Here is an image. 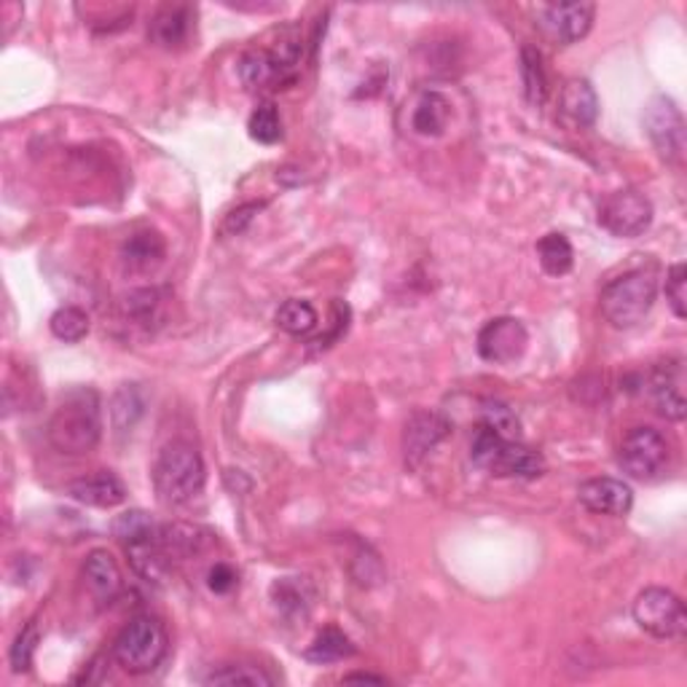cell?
I'll list each match as a JSON object with an SVG mask.
<instances>
[{"label":"cell","mask_w":687,"mask_h":687,"mask_svg":"<svg viewBox=\"0 0 687 687\" xmlns=\"http://www.w3.org/2000/svg\"><path fill=\"white\" fill-rule=\"evenodd\" d=\"M602 314L613 327H634L647 317L655 304V277L650 272H626L607 282L602 291Z\"/></svg>","instance_id":"cell-6"},{"label":"cell","mask_w":687,"mask_h":687,"mask_svg":"<svg viewBox=\"0 0 687 687\" xmlns=\"http://www.w3.org/2000/svg\"><path fill=\"white\" fill-rule=\"evenodd\" d=\"M481 414H484V422H481V425L492 427L494 433H499L503 438L511 441L522 438V422H518V416L513 414L505 403L484 401V411H481Z\"/></svg>","instance_id":"cell-32"},{"label":"cell","mask_w":687,"mask_h":687,"mask_svg":"<svg viewBox=\"0 0 687 687\" xmlns=\"http://www.w3.org/2000/svg\"><path fill=\"white\" fill-rule=\"evenodd\" d=\"M191 24H194V11L189 6H164L148 24V38L162 49H178L189 41Z\"/></svg>","instance_id":"cell-17"},{"label":"cell","mask_w":687,"mask_h":687,"mask_svg":"<svg viewBox=\"0 0 687 687\" xmlns=\"http://www.w3.org/2000/svg\"><path fill=\"white\" fill-rule=\"evenodd\" d=\"M49 327H51V333L60 339V342L79 344L81 339L89 333V317H87V312L79 310V306H62V310H57L54 314H51Z\"/></svg>","instance_id":"cell-30"},{"label":"cell","mask_w":687,"mask_h":687,"mask_svg":"<svg viewBox=\"0 0 687 687\" xmlns=\"http://www.w3.org/2000/svg\"><path fill=\"white\" fill-rule=\"evenodd\" d=\"M577 499H580V505H586L590 513L623 518L632 513L634 492L632 486L623 484L618 478H590L586 484H580Z\"/></svg>","instance_id":"cell-15"},{"label":"cell","mask_w":687,"mask_h":687,"mask_svg":"<svg viewBox=\"0 0 687 687\" xmlns=\"http://www.w3.org/2000/svg\"><path fill=\"white\" fill-rule=\"evenodd\" d=\"M153 489L164 505H185L202 494L208 471H204L202 454L191 443L172 441L159 452L153 462Z\"/></svg>","instance_id":"cell-2"},{"label":"cell","mask_w":687,"mask_h":687,"mask_svg":"<svg viewBox=\"0 0 687 687\" xmlns=\"http://www.w3.org/2000/svg\"><path fill=\"white\" fill-rule=\"evenodd\" d=\"M475 467L494 478H537L545 473V459L535 448H526L518 441L503 438L492 427L481 425L471 443Z\"/></svg>","instance_id":"cell-3"},{"label":"cell","mask_w":687,"mask_h":687,"mask_svg":"<svg viewBox=\"0 0 687 687\" xmlns=\"http://www.w3.org/2000/svg\"><path fill=\"white\" fill-rule=\"evenodd\" d=\"M166 647H170V641H166L162 623L151 615H138L115 637L113 658L124 671L148 674L162 664Z\"/></svg>","instance_id":"cell-5"},{"label":"cell","mask_w":687,"mask_h":687,"mask_svg":"<svg viewBox=\"0 0 687 687\" xmlns=\"http://www.w3.org/2000/svg\"><path fill=\"white\" fill-rule=\"evenodd\" d=\"M537 259H540L545 274H550V277H564V274L573 272L575 250L564 234H545L543 240L537 242Z\"/></svg>","instance_id":"cell-24"},{"label":"cell","mask_w":687,"mask_h":687,"mask_svg":"<svg viewBox=\"0 0 687 687\" xmlns=\"http://www.w3.org/2000/svg\"><path fill=\"white\" fill-rule=\"evenodd\" d=\"M83 577H87V586L92 590V596L102 605H111L115 596L121 594V573L115 558L108 550H92L83 564Z\"/></svg>","instance_id":"cell-18"},{"label":"cell","mask_w":687,"mask_h":687,"mask_svg":"<svg viewBox=\"0 0 687 687\" xmlns=\"http://www.w3.org/2000/svg\"><path fill=\"white\" fill-rule=\"evenodd\" d=\"M102 435L100 395L92 387L70 390L49 422V443L60 454L83 457L94 452Z\"/></svg>","instance_id":"cell-1"},{"label":"cell","mask_w":687,"mask_h":687,"mask_svg":"<svg viewBox=\"0 0 687 687\" xmlns=\"http://www.w3.org/2000/svg\"><path fill=\"white\" fill-rule=\"evenodd\" d=\"M666 301L679 320L687 317V266L674 263L666 274Z\"/></svg>","instance_id":"cell-33"},{"label":"cell","mask_w":687,"mask_h":687,"mask_svg":"<svg viewBox=\"0 0 687 687\" xmlns=\"http://www.w3.org/2000/svg\"><path fill=\"white\" fill-rule=\"evenodd\" d=\"M632 613L641 632L650 634L655 639H683L687 632L683 599L669 588H645L634 599Z\"/></svg>","instance_id":"cell-7"},{"label":"cell","mask_w":687,"mask_h":687,"mask_svg":"<svg viewBox=\"0 0 687 687\" xmlns=\"http://www.w3.org/2000/svg\"><path fill=\"white\" fill-rule=\"evenodd\" d=\"M36 645H38V626L33 620L22 628L14 647H11V666H14V671H28L30 666H33Z\"/></svg>","instance_id":"cell-35"},{"label":"cell","mask_w":687,"mask_h":687,"mask_svg":"<svg viewBox=\"0 0 687 687\" xmlns=\"http://www.w3.org/2000/svg\"><path fill=\"white\" fill-rule=\"evenodd\" d=\"M274 320H277V325L285 333H291V336H306V333H312L314 327H317V312H314L310 301L301 299L285 301Z\"/></svg>","instance_id":"cell-28"},{"label":"cell","mask_w":687,"mask_h":687,"mask_svg":"<svg viewBox=\"0 0 687 687\" xmlns=\"http://www.w3.org/2000/svg\"><path fill=\"white\" fill-rule=\"evenodd\" d=\"M448 435V422L433 411H416L403 433V454L408 467H420L438 443Z\"/></svg>","instance_id":"cell-14"},{"label":"cell","mask_w":687,"mask_h":687,"mask_svg":"<svg viewBox=\"0 0 687 687\" xmlns=\"http://www.w3.org/2000/svg\"><path fill=\"white\" fill-rule=\"evenodd\" d=\"M594 14V3H548L535 11V19L545 41L554 47H569L588 36Z\"/></svg>","instance_id":"cell-12"},{"label":"cell","mask_w":687,"mask_h":687,"mask_svg":"<svg viewBox=\"0 0 687 687\" xmlns=\"http://www.w3.org/2000/svg\"><path fill=\"white\" fill-rule=\"evenodd\" d=\"M645 132L666 162L683 164L687 140L685 119L677 102L666 98V94H655L645 108Z\"/></svg>","instance_id":"cell-10"},{"label":"cell","mask_w":687,"mask_h":687,"mask_svg":"<svg viewBox=\"0 0 687 687\" xmlns=\"http://www.w3.org/2000/svg\"><path fill=\"white\" fill-rule=\"evenodd\" d=\"M143 414H145V397L140 393V387L138 384H124V387L113 395L111 403L115 433H132Z\"/></svg>","instance_id":"cell-26"},{"label":"cell","mask_w":687,"mask_h":687,"mask_svg":"<svg viewBox=\"0 0 687 687\" xmlns=\"http://www.w3.org/2000/svg\"><path fill=\"white\" fill-rule=\"evenodd\" d=\"M266 208L263 202H250V204H242V208L231 210V213L226 215V221H223V234H242L250 226V221H253L255 215L261 213V210Z\"/></svg>","instance_id":"cell-36"},{"label":"cell","mask_w":687,"mask_h":687,"mask_svg":"<svg viewBox=\"0 0 687 687\" xmlns=\"http://www.w3.org/2000/svg\"><path fill=\"white\" fill-rule=\"evenodd\" d=\"M204 685H250V687H269L274 679L269 677L261 666H245V664H229L221 669H213L202 679Z\"/></svg>","instance_id":"cell-29"},{"label":"cell","mask_w":687,"mask_h":687,"mask_svg":"<svg viewBox=\"0 0 687 687\" xmlns=\"http://www.w3.org/2000/svg\"><path fill=\"white\" fill-rule=\"evenodd\" d=\"M269 594H272L274 607H277L282 618L299 620L310 615L314 602V588L306 577H280V580H274Z\"/></svg>","instance_id":"cell-21"},{"label":"cell","mask_w":687,"mask_h":687,"mask_svg":"<svg viewBox=\"0 0 687 687\" xmlns=\"http://www.w3.org/2000/svg\"><path fill=\"white\" fill-rule=\"evenodd\" d=\"M683 363H666L660 368H655V374L650 378L655 406H658L660 416L671 422H683L685 420V393H683Z\"/></svg>","instance_id":"cell-16"},{"label":"cell","mask_w":687,"mask_h":687,"mask_svg":"<svg viewBox=\"0 0 687 687\" xmlns=\"http://www.w3.org/2000/svg\"><path fill=\"white\" fill-rule=\"evenodd\" d=\"M562 113L577 127H590L599 115V98L586 79H569L562 89Z\"/></svg>","instance_id":"cell-22"},{"label":"cell","mask_w":687,"mask_h":687,"mask_svg":"<svg viewBox=\"0 0 687 687\" xmlns=\"http://www.w3.org/2000/svg\"><path fill=\"white\" fill-rule=\"evenodd\" d=\"M304 655H306V660H312V664H320V666L339 664V660L352 658V655H355V645H352L344 632L327 626L317 634V639L312 641L310 650H306Z\"/></svg>","instance_id":"cell-25"},{"label":"cell","mask_w":687,"mask_h":687,"mask_svg":"<svg viewBox=\"0 0 687 687\" xmlns=\"http://www.w3.org/2000/svg\"><path fill=\"white\" fill-rule=\"evenodd\" d=\"M236 583H240V575L226 562H218L208 575V586L213 594H229V590L236 588Z\"/></svg>","instance_id":"cell-37"},{"label":"cell","mask_w":687,"mask_h":687,"mask_svg":"<svg viewBox=\"0 0 687 687\" xmlns=\"http://www.w3.org/2000/svg\"><path fill=\"white\" fill-rule=\"evenodd\" d=\"M526 346H529V333L516 317L489 320L478 333V355L494 365L522 361Z\"/></svg>","instance_id":"cell-13"},{"label":"cell","mask_w":687,"mask_h":687,"mask_svg":"<svg viewBox=\"0 0 687 687\" xmlns=\"http://www.w3.org/2000/svg\"><path fill=\"white\" fill-rule=\"evenodd\" d=\"M452 121L454 102L441 89H416L411 100L403 105V130L411 138L425 140V143L441 140L448 132V127H452Z\"/></svg>","instance_id":"cell-8"},{"label":"cell","mask_w":687,"mask_h":687,"mask_svg":"<svg viewBox=\"0 0 687 687\" xmlns=\"http://www.w3.org/2000/svg\"><path fill=\"white\" fill-rule=\"evenodd\" d=\"M344 683H374V685H384V679H382V677H374V674L357 671V674H346Z\"/></svg>","instance_id":"cell-38"},{"label":"cell","mask_w":687,"mask_h":687,"mask_svg":"<svg viewBox=\"0 0 687 687\" xmlns=\"http://www.w3.org/2000/svg\"><path fill=\"white\" fill-rule=\"evenodd\" d=\"M618 465L637 481H653L669 465V443L653 427H634L620 443Z\"/></svg>","instance_id":"cell-9"},{"label":"cell","mask_w":687,"mask_h":687,"mask_svg":"<svg viewBox=\"0 0 687 687\" xmlns=\"http://www.w3.org/2000/svg\"><path fill=\"white\" fill-rule=\"evenodd\" d=\"M210 537H213L210 532L191 524H172L159 529V543H162V548L166 550V556H170L172 562H175V558L199 556L210 545Z\"/></svg>","instance_id":"cell-23"},{"label":"cell","mask_w":687,"mask_h":687,"mask_svg":"<svg viewBox=\"0 0 687 687\" xmlns=\"http://www.w3.org/2000/svg\"><path fill=\"white\" fill-rule=\"evenodd\" d=\"M164 255H166L164 236L153 229L138 231V234H132L130 240L124 242V247H121V261H124V266L134 274L153 272V269L164 261Z\"/></svg>","instance_id":"cell-19"},{"label":"cell","mask_w":687,"mask_h":687,"mask_svg":"<svg viewBox=\"0 0 687 687\" xmlns=\"http://www.w3.org/2000/svg\"><path fill=\"white\" fill-rule=\"evenodd\" d=\"M68 492L75 503L89 507H115L127 499L124 484L111 473H98L89 475V478L73 481Z\"/></svg>","instance_id":"cell-20"},{"label":"cell","mask_w":687,"mask_h":687,"mask_svg":"<svg viewBox=\"0 0 687 687\" xmlns=\"http://www.w3.org/2000/svg\"><path fill=\"white\" fill-rule=\"evenodd\" d=\"M301 49H304L301 38L293 30H282L274 47H255L242 54L240 81L250 92L287 87L295 79Z\"/></svg>","instance_id":"cell-4"},{"label":"cell","mask_w":687,"mask_h":687,"mask_svg":"<svg viewBox=\"0 0 687 687\" xmlns=\"http://www.w3.org/2000/svg\"><path fill=\"white\" fill-rule=\"evenodd\" d=\"M599 223L613 236L620 240H634V236L645 234L653 223V204L650 199L639 191L623 189L609 194L599 204Z\"/></svg>","instance_id":"cell-11"},{"label":"cell","mask_w":687,"mask_h":687,"mask_svg":"<svg viewBox=\"0 0 687 687\" xmlns=\"http://www.w3.org/2000/svg\"><path fill=\"white\" fill-rule=\"evenodd\" d=\"M156 526H153L151 518L145 516L143 511H130V513H121L119 518H115L113 524V532L115 537H119L121 543H130V540H138V537L148 535V532H153Z\"/></svg>","instance_id":"cell-34"},{"label":"cell","mask_w":687,"mask_h":687,"mask_svg":"<svg viewBox=\"0 0 687 687\" xmlns=\"http://www.w3.org/2000/svg\"><path fill=\"white\" fill-rule=\"evenodd\" d=\"M522 81L529 105L540 108L548 100V75L543 68V54L535 47L522 49Z\"/></svg>","instance_id":"cell-27"},{"label":"cell","mask_w":687,"mask_h":687,"mask_svg":"<svg viewBox=\"0 0 687 687\" xmlns=\"http://www.w3.org/2000/svg\"><path fill=\"white\" fill-rule=\"evenodd\" d=\"M247 132L255 143L261 145H274L282 138V121L277 108L272 102H261L253 113H250Z\"/></svg>","instance_id":"cell-31"}]
</instances>
